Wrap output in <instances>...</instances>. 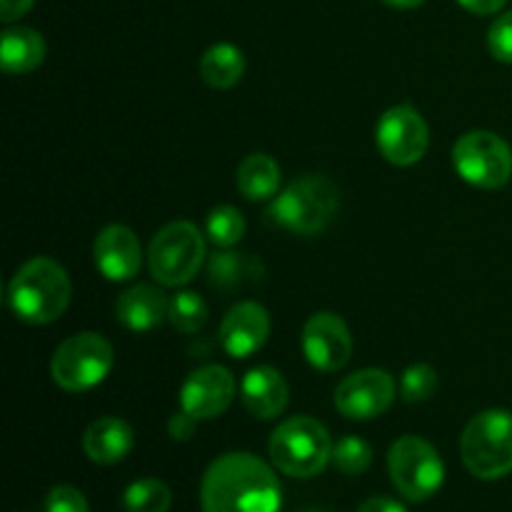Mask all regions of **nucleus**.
Listing matches in <instances>:
<instances>
[{"instance_id": "nucleus-24", "label": "nucleus", "mask_w": 512, "mask_h": 512, "mask_svg": "<svg viewBox=\"0 0 512 512\" xmlns=\"http://www.w3.org/2000/svg\"><path fill=\"white\" fill-rule=\"evenodd\" d=\"M205 235L215 248H233L245 235V218L235 205H218L205 218Z\"/></svg>"}, {"instance_id": "nucleus-17", "label": "nucleus", "mask_w": 512, "mask_h": 512, "mask_svg": "<svg viewBox=\"0 0 512 512\" xmlns=\"http://www.w3.org/2000/svg\"><path fill=\"white\" fill-rule=\"evenodd\" d=\"M170 313V298L160 288L140 283L120 293L115 300V318L130 333H148L155 330Z\"/></svg>"}, {"instance_id": "nucleus-5", "label": "nucleus", "mask_w": 512, "mask_h": 512, "mask_svg": "<svg viewBox=\"0 0 512 512\" xmlns=\"http://www.w3.org/2000/svg\"><path fill=\"white\" fill-rule=\"evenodd\" d=\"M460 458L478 480H500L512 473V413L490 408L475 415L460 435Z\"/></svg>"}, {"instance_id": "nucleus-2", "label": "nucleus", "mask_w": 512, "mask_h": 512, "mask_svg": "<svg viewBox=\"0 0 512 512\" xmlns=\"http://www.w3.org/2000/svg\"><path fill=\"white\" fill-rule=\"evenodd\" d=\"M73 285L63 265L53 258L28 260L15 270L8 285V305L28 325L55 323L68 310Z\"/></svg>"}, {"instance_id": "nucleus-31", "label": "nucleus", "mask_w": 512, "mask_h": 512, "mask_svg": "<svg viewBox=\"0 0 512 512\" xmlns=\"http://www.w3.org/2000/svg\"><path fill=\"white\" fill-rule=\"evenodd\" d=\"M33 5L35 0H0V20L3 23H13V20L23 18Z\"/></svg>"}, {"instance_id": "nucleus-6", "label": "nucleus", "mask_w": 512, "mask_h": 512, "mask_svg": "<svg viewBox=\"0 0 512 512\" xmlns=\"http://www.w3.org/2000/svg\"><path fill=\"white\" fill-rule=\"evenodd\" d=\"M115 365V350L98 333H75L55 348L50 378L65 393H85L103 383Z\"/></svg>"}, {"instance_id": "nucleus-9", "label": "nucleus", "mask_w": 512, "mask_h": 512, "mask_svg": "<svg viewBox=\"0 0 512 512\" xmlns=\"http://www.w3.org/2000/svg\"><path fill=\"white\" fill-rule=\"evenodd\" d=\"M453 165L465 183L483 190H498L512 178V150L498 133L470 130L455 140Z\"/></svg>"}, {"instance_id": "nucleus-32", "label": "nucleus", "mask_w": 512, "mask_h": 512, "mask_svg": "<svg viewBox=\"0 0 512 512\" xmlns=\"http://www.w3.org/2000/svg\"><path fill=\"white\" fill-rule=\"evenodd\" d=\"M358 512H408L400 500L383 498V495H375V498H368L363 505H360Z\"/></svg>"}, {"instance_id": "nucleus-3", "label": "nucleus", "mask_w": 512, "mask_h": 512, "mask_svg": "<svg viewBox=\"0 0 512 512\" xmlns=\"http://www.w3.org/2000/svg\"><path fill=\"white\" fill-rule=\"evenodd\" d=\"M340 208V190L325 175H305L280 190L268 208L270 223L295 235L323 233Z\"/></svg>"}, {"instance_id": "nucleus-25", "label": "nucleus", "mask_w": 512, "mask_h": 512, "mask_svg": "<svg viewBox=\"0 0 512 512\" xmlns=\"http://www.w3.org/2000/svg\"><path fill=\"white\" fill-rule=\"evenodd\" d=\"M168 320L175 330L185 335H195L208 323V303L193 290H180L170 298Z\"/></svg>"}, {"instance_id": "nucleus-34", "label": "nucleus", "mask_w": 512, "mask_h": 512, "mask_svg": "<svg viewBox=\"0 0 512 512\" xmlns=\"http://www.w3.org/2000/svg\"><path fill=\"white\" fill-rule=\"evenodd\" d=\"M385 5H390V8H398V10H413L418 8V5H423L425 0H383Z\"/></svg>"}, {"instance_id": "nucleus-4", "label": "nucleus", "mask_w": 512, "mask_h": 512, "mask_svg": "<svg viewBox=\"0 0 512 512\" xmlns=\"http://www.w3.org/2000/svg\"><path fill=\"white\" fill-rule=\"evenodd\" d=\"M333 440L320 420L295 415L283 420L270 435V460L290 478H315L333 458Z\"/></svg>"}, {"instance_id": "nucleus-22", "label": "nucleus", "mask_w": 512, "mask_h": 512, "mask_svg": "<svg viewBox=\"0 0 512 512\" xmlns=\"http://www.w3.org/2000/svg\"><path fill=\"white\" fill-rule=\"evenodd\" d=\"M245 55L233 43H215L200 58V78L215 90H228L243 80Z\"/></svg>"}, {"instance_id": "nucleus-15", "label": "nucleus", "mask_w": 512, "mask_h": 512, "mask_svg": "<svg viewBox=\"0 0 512 512\" xmlns=\"http://www.w3.org/2000/svg\"><path fill=\"white\" fill-rule=\"evenodd\" d=\"M220 345L235 360L250 358L258 353L270 338V315L255 300L233 305L220 323Z\"/></svg>"}, {"instance_id": "nucleus-1", "label": "nucleus", "mask_w": 512, "mask_h": 512, "mask_svg": "<svg viewBox=\"0 0 512 512\" xmlns=\"http://www.w3.org/2000/svg\"><path fill=\"white\" fill-rule=\"evenodd\" d=\"M203 512H280L278 475L253 453H225L208 465L200 483Z\"/></svg>"}, {"instance_id": "nucleus-11", "label": "nucleus", "mask_w": 512, "mask_h": 512, "mask_svg": "<svg viewBox=\"0 0 512 512\" xmlns=\"http://www.w3.org/2000/svg\"><path fill=\"white\" fill-rule=\"evenodd\" d=\"M303 355L320 373H335L345 368L353 355V335L340 315L320 310L305 320L303 335H300Z\"/></svg>"}, {"instance_id": "nucleus-26", "label": "nucleus", "mask_w": 512, "mask_h": 512, "mask_svg": "<svg viewBox=\"0 0 512 512\" xmlns=\"http://www.w3.org/2000/svg\"><path fill=\"white\" fill-rule=\"evenodd\" d=\"M330 463L343 475H363L373 465V448H370L368 440L358 438V435H348V438L338 440L333 445Z\"/></svg>"}, {"instance_id": "nucleus-13", "label": "nucleus", "mask_w": 512, "mask_h": 512, "mask_svg": "<svg viewBox=\"0 0 512 512\" xmlns=\"http://www.w3.org/2000/svg\"><path fill=\"white\" fill-rule=\"evenodd\" d=\"M235 383L233 373L223 365H203L195 368L180 385V410L195 420H215L233 405Z\"/></svg>"}, {"instance_id": "nucleus-18", "label": "nucleus", "mask_w": 512, "mask_h": 512, "mask_svg": "<svg viewBox=\"0 0 512 512\" xmlns=\"http://www.w3.org/2000/svg\"><path fill=\"white\" fill-rule=\"evenodd\" d=\"M135 445V433L130 423L123 418H105L93 420L83 433V453L95 465H115L130 455Z\"/></svg>"}, {"instance_id": "nucleus-27", "label": "nucleus", "mask_w": 512, "mask_h": 512, "mask_svg": "<svg viewBox=\"0 0 512 512\" xmlns=\"http://www.w3.org/2000/svg\"><path fill=\"white\" fill-rule=\"evenodd\" d=\"M440 385V375L433 365L415 363L400 378V395L405 403H425L435 395Z\"/></svg>"}, {"instance_id": "nucleus-28", "label": "nucleus", "mask_w": 512, "mask_h": 512, "mask_svg": "<svg viewBox=\"0 0 512 512\" xmlns=\"http://www.w3.org/2000/svg\"><path fill=\"white\" fill-rule=\"evenodd\" d=\"M488 50L495 60L512 65V10L495 18L488 30Z\"/></svg>"}, {"instance_id": "nucleus-12", "label": "nucleus", "mask_w": 512, "mask_h": 512, "mask_svg": "<svg viewBox=\"0 0 512 512\" xmlns=\"http://www.w3.org/2000/svg\"><path fill=\"white\" fill-rule=\"evenodd\" d=\"M395 400V380L388 370L365 368L340 380L335 388V408L350 420H373Z\"/></svg>"}, {"instance_id": "nucleus-20", "label": "nucleus", "mask_w": 512, "mask_h": 512, "mask_svg": "<svg viewBox=\"0 0 512 512\" xmlns=\"http://www.w3.org/2000/svg\"><path fill=\"white\" fill-rule=\"evenodd\" d=\"M265 278V265L248 253H235L230 248H218L208 260V280L213 288L235 290L260 283Z\"/></svg>"}, {"instance_id": "nucleus-7", "label": "nucleus", "mask_w": 512, "mask_h": 512, "mask_svg": "<svg viewBox=\"0 0 512 512\" xmlns=\"http://www.w3.org/2000/svg\"><path fill=\"white\" fill-rule=\"evenodd\" d=\"M205 260V238L198 225L175 220L160 228L148 248L150 275L165 288L188 285Z\"/></svg>"}, {"instance_id": "nucleus-30", "label": "nucleus", "mask_w": 512, "mask_h": 512, "mask_svg": "<svg viewBox=\"0 0 512 512\" xmlns=\"http://www.w3.org/2000/svg\"><path fill=\"white\" fill-rule=\"evenodd\" d=\"M198 423L200 420H195L190 413L178 410L175 415H170L168 435L175 440V443H188V440L195 435V430H198Z\"/></svg>"}, {"instance_id": "nucleus-19", "label": "nucleus", "mask_w": 512, "mask_h": 512, "mask_svg": "<svg viewBox=\"0 0 512 512\" xmlns=\"http://www.w3.org/2000/svg\"><path fill=\"white\" fill-rule=\"evenodd\" d=\"M45 38L33 28H5L0 38V65L8 75H23L45 60Z\"/></svg>"}, {"instance_id": "nucleus-23", "label": "nucleus", "mask_w": 512, "mask_h": 512, "mask_svg": "<svg viewBox=\"0 0 512 512\" xmlns=\"http://www.w3.org/2000/svg\"><path fill=\"white\" fill-rule=\"evenodd\" d=\"M170 505H173V493L163 480H133L123 493L125 512H168Z\"/></svg>"}, {"instance_id": "nucleus-33", "label": "nucleus", "mask_w": 512, "mask_h": 512, "mask_svg": "<svg viewBox=\"0 0 512 512\" xmlns=\"http://www.w3.org/2000/svg\"><path fill=\"white\" fill-rule=\"evenodd\" d=\"M458 3L473 15H493V13H500L508 0H458Z\"/></svg>"}, {"instance_id": "nucleus-16", "label": "nucleus", "mask_w": 512, "mask_h": 512, "mask_svg": "<svg viewBox=\"0 0 512 512\" xmlns=\"http://www.w3.org/2000/svg\"><path fill=\"white\" fill-rule=\"evenodd\" d=\"M240 400L258 420H275L288 408V383L273 365H258L240 380Z\"/></svg>"}, {"instance_id": "nucleus-29", "label": "nucleus", "mask_w": 512, "mask_h": 512, "mask_svg": "<svg viewBox=\"0 0 512 512\" xmlns=\"http://www.w3.org/2000/svg\"><path fill=\"white\" fill-rule=\"evenodd\" d=\"M45 512H90L88 500L73 485H55L48 495H45Z\"/></svg>"}, {"instance_id": "nucleus-8", "label": "nucleus", "mask_w": 512, "mask_h": 512, "mask_svg": "<svg viewBox=\"0 0 512 512\" xmlns=\"http://www.w3.org/2000/svg\"><path fill=\"white\" fill-rule=\"evenodd\" d=\"M388 473L395 490L410 503H425L445 483L443 458L420 435H403L390 445Z\"/></svg>"}, {"instance_id": "nucleus-10", "label": "nucleus", "mask_w": 512, "mask_h": 512, "mask_svg": "<svg viewBox=\"0 0 512 512\" xmlns=\"http://www.w3.org/2000/svg\"><path fill=\"white\" fill-rule=\"evenodd\" d=\"M375 145L388 163L408 168L420 163L428 153V123L413 105H393L375 125Z\"/></svg>"}, {"instance_id": "nucleus-14", "label": "nucleus", "mask_w": 512, "mask_h": 512, "mask_svg": "<svg viewBox=\"0 0 512 512\" xmlns=\"http://www.w3.org/2000/svg\"><path fill=\"white\" fill-rule=\"evenodd\" d=\"M95 268L110 283H128L140 273L143 265V248L140 240L128 225H108L95 235L93 243Z\"/></svg>"}, {"instance_id": "nucleus-21", "label": "nucleus", "mask_w": 512, "mask_h": 512, "mask_svg": "<svg viewBox=\"0 0 512 512\" xmlns=\"http://www.w3.org/2000/svg\"><path fill=\"white\" fill-rule=\"evenodd\" d=\"M280 165L268 153H250L238 165V190L250 203H263L278 195Z\"/></svg>"}]
</instances>
